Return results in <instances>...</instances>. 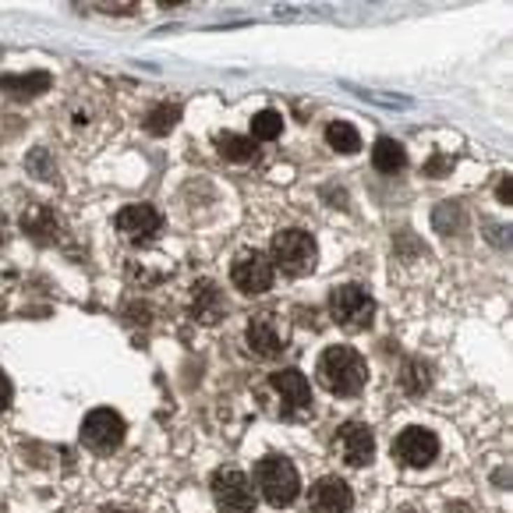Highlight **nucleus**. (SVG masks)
I'll return each mask as SVG.
<instances>
[{"instance_id":"nucleus-26","label":"nucleus","mask_w":513,"mask_h":513,"mask_svg":"<svg viewBox=\"0 0 513 513\" xmlns=\"http://www.w3.org/2000/svg\"><path fill=\"white\" fill-rule=\"evenodd\" d=\"M496 195H499V202H503V205H510V202H513V181H510V174H503V178H499Z\"/></svg>"},{"instance_id":"nucleus-12","label":"nucleus","mask_w":513,"mask_h":513,"mask_svg":"<svg viewBox=\"0 0 513 513\" xmlns=\"http://www.w3.org/2000/svg\"><path fill=\"white\" fill-rule=\"evenodd\" d=\"M113 223H117V231L128 234V238H149V234L159 231L163 219H159V212L152 205H124Z\"/></svg>"},{"instance_id":"nucleus-31","label":"nucleus","mask_w":513,"mask_h":513,"mask_svg":"<svg viewBox=\"0 0 513 513\" xmlns=\"http://www.w3.org/2000/svg\"><path fill=\"white\" fill-rule=\"evenodd\" d=\"M404 513H414V510H404Z\"/></svg>"},{"instance_id":"nucleus-1","label":"nucleus","mask_w":513,"mask_h":513,"mask_svg":"<svg viewBox=\"0 0 513 513\" xmlns=\"http://www.w3.org/2000/svg\"><path fill=\"white\" fill-rule=\"evenodd\" d=\"M315 375L333 396H358L368 382V365L354 347H329L322 351Z\"/></svg>"},{"instance_id":"nucleus-30","label":"nucleus","mask_w":513,"mask_h":513,"mask_svg":"<svg viewBox=\"0 0 513 513\" xmlns=\"http://www.w3.org/2000/svg\"><path fill=\"white\" fill-rule=\"evenodd\" d=\"M106 513H128V510H106Z\"/></svg>"},{"instance_id":"nucleus-13","label":"nucleus","mask_w":513,"mask_h":513,"mask_svg":"<svg viewBox=\"0 0 513 513\" xmlns=\"http://www.w3.org/2000/svg\"><path fill=\"white\" fill-rule=\"evenodd\" d=\"M245 336H248V347H252L259 358H276V354L283 351V336H280L273 315H259V319H252Z\"/></svg>"},{"instance_id":"nucleus-20","label":"nucleus","mask_w":513,"mask_h":513,"mask_svg":"<svg viewBox=\"0 0 513 513\" xmlns=\"http://www.w3.org/2000/svg\"><path fill=\"white\" fill-rule=\"evenodd\" d=\"M216 145H219V156L231 159V163H248L255 156V142L245 138V135H231V131H226V135L216 138Z\"/></svg>"},{"instance_id":"nucleus-21","label":"nucleus","mask_w":513,"mask_h":513,"mask_svg":"<svg viewBox=\"0 0 513 513\" xmlns=\"http://www.w3.org/2000/svg\"><path fill=\"white\" fill-rule=\"evenodd\" d=\"M432 219H435V231L446 234V238L461 234V231H464V223H468V216H464V209H461L457 202H442V205L435 209Z\"/></svg>"},{"instance_id":"nucleus-9","label":"nucleus","mask_w":513,"mask_h":513,"mask_svg":"<svg viewBox=\"0 0 513 513\" xmlns=\"http://www.w3.org/2000/svg\"><path fill=\"white\" fill-rule=\"evenodd\" d=\"M273 389L280 393V400H283V411L287 414H305L312 411V382L308 375H301L298 368H280L273 372Z\"/></svg>"},{"instance_id":"nucleus-27","label":"nucleus","mask_w":513,"mask_h":513,"mask_svg":"<svg viewBox=\"0 0 513 513\" xmlns=\"http://www.w3.org/2000/svg\"><path fill=\"white\" fill-rule=\"evenodd\" d=\"M442 170H446V159H442V156H435V159L425 166V174H442Z\"/></svg>"},{"instance_id":"nucleus-3","label":"nucleus","mask_w":513,"mask_h":513,"mask_svg":"<svg viewBox=\"0 0 513 513\" xmlns=\"http://www.w3.org/2000/svg\"><path fill=\"white\" fill-rule=\"evenodd\" d=\"M315 259H319V248L312 241L308 231H298V226H291V231H280L273 238V262L291 273V276H305L315 269Z\"/></svg>"},{"instance_id":"nucleus-23","label":"nucleus","mask_w":513,"mask_h":513,"mask_svg":"<svg viewBox=\"0 0 513 513\" xmlns=\"http://www.w3.org/2000/svg\"><path fill=\"white\" fill-rule=\"evenodd\" d=\"M280 131H283V117L276 110H259L255 117H252V142H273V138H280Z\"/></svg>"},{"instance_id":"nucleus-7","label":"nucleus","mask_w":513,"mask_h":513,"mask_svg":"<svg viewBox=\"0 0 513 513\" xmlns=\"http://www.w3.org/2000/svg\"><path fill=\"white\" fill-rule=\"evenodd\" d=\"M393 457L400 464H407V468H428L439 457V439H435V432H428L421 425H411V428H404L393 439Z\"/></svg>"},{"instance_id":"nucleus-2","label":"nucleus","mask_w":513,"mask_h":513,"mask_svg":"<svg viewBox=\"0 0 513 513\" xmlns=\"http://www.w3.org/2000/svg\"><path fill=\"white\" fill-rule=\"evenodd\" d=\"M255 485L269 506H291L301 492L298 468L287 457H276V453H269V457L255 464Z\"/></svg>"},{"instance_id":"nucleus-16","label":"nucleus","mask_w":513,"mask_h":513,"mask_svg":"<svg viewBox=\"0 0 513 513\" xmlns=\"http://www.w3.org/2000/svg\"><path fill=\"white\" fill-rule=\"evenodd\" d=\"M372 166L379 170V174H396V170H404L407 166L404 145L396 142V138H379L372 145Z\"/></svg>"},{"instance_id":"nucleus-22","label":"nucleus","mask_w":513,"mask_h":513,"mask_svg":"<svg viewBox=\"0 0 513 513\" xmlns=\"http://www.w3.org/2000/svg\"><path fill=\"white\" fill-rule=\"evenodd\" d=\"M178 121H181V106L163 103V106H156L149 117H145V131L149 135H170V131L178 128Z\"/></svg>"},{"instance_id":"nucleus-10","label":"nucleus","mask_w":513,"mask_h":513,"mask_svg":"<svg viewBox=\"0 0 513 513\" xmlns=\"http://www.w3.org/2000/svg\"><path fill=\"white\" fill-rule=\"evenodd\" d=\"M336 446H340V457H344L351 468H365V464H372V457H375V435H372V428L361 425V421L340 425Z\"/></svg>"},{"instance_id":"nucleus-4","label":"nucleus","mask_w":513,"mask_h":513,"mask_svg":"<svg viewBox=\"0 0 513 513\" xmlns=\"http://www.w3.org/2000/svg\"><path fill=\"white\" fill-rule=\"evenodd\" d=\"M329 315L344 329H368L372 315H375V301L358 283H344V287H336L329 294Z\"/></svg>"},{"instance_id":"nucleus-17","label":"nucleus","mask_w":513,"mask_h":513,"mask_svg":"<svg viewBox=\"0 0 513 513\" xmlns=\"http://www.w3.org/2000/svg\"><path fill=\"white\" fill-rule=\"evenodd\" d=\"M22 231L25 234H32L36 241H53V231H57V219H53V212L46 209V205H32L25 216H22Z\"/></svg>"},{"instance_id":"nucleus-5","label":"nucleus","mask_w":513,"mask_h":513,"mask_svg":"<svg viewBox=\"0 0 513 513\" xmlns=\"http://www.w3.org/2000/svg\"><path fill=\"white\" fill-rule=\"evenodd\" d=\"M212 499L223 513H252L255 510V492H252V482L245 471L238 468H216L212 471Z\"/></svg>"},{"instance_id":"nucleus-24","label":"nucleus","mask_w":513,"mask_h":513,"mask_svg":"<svg viewBox=\"0 0 513 513\" xmlns=\"http://www.w3.org/2000/svg\"><path fill=\"white\" fill-rule=\"evenodd\" d=\"M25 166H29V174H36V178H43V181L57 178V170H53V163H50V152H46V149H36V152L25 159Z\"/></svg>"},{"instance_id":"nucleus-18","label":"nucleus","mask_w":513,"mask_h":513,"mask_svg":"<svg viewBox=\"0 0 513 513\" xmlns=\"http://www.w3.org/2000/svg\"><path fill=\"white\" fill-rule=\"evenodd\" d=\"M400 386H404V393H407V396H425V393H428V386H432V368H428L421 358H411V361L404 365Z\"/></svg>"},{"instance_id":"nucleus-6","label":"nucleus","mask_w":513,"mask_h":513,"mask_svg":"<svg viewBox=\"0 0 513 513\" xmlns=\"http://www.w3.org/2000/svg\"><path fill=\"white\" fill-rule=\"evenodd\" d=\"M124 432H128L124 418L117 411H110V407H96L82 421V442L89 449H96V453H113L124 442Z\"/></svg>"},{"instance_id":"nucleus-19","label":"nucleus","mask_w":513,"mask_h":513,"mask_svg":"<svg viewBox=\"0 0 513 513\" xmlns=\"http://www.w3.org/2000/svg\"><path fill=\"white\" fill-rule=\"evenodd\" d=\"M326 142H329V149L344 152V156H351V152L361 149V135H358V128L347 124V121H333V124L326 128Z\"/></svg>"},{"instance_id":"nucleus-11","label":"nucleus","mask_w":513,"mask_h":513,"mask_svg":"<svg viewBox=\"0 0 513 513\" xmlns=\"http://www.w3.org/2000/svg\"><path fill=\"white\" fill-rule=\"evenodd\" d=\"M354 506V492L344 478H319L312 485V496H308V510L312 513H351Z\"/></svg>"},{"instance_id":"nucleus-15","label":"nucleus","mask_w":513,"mask_h":513,"mask_svg":"<svg viewBox=\"0 0 513 513\" xmlns=\"http://www.w3.org/2000/svg\"><path fill=\"white\" fill-rule=\"evenodd\" d=\"M50 75L46 71H29V75H4L0 78V89L15 99H32V96H43L50 92Z\"/></svg>"},{"instance_id":"nucleus-29","label":"nucleus","mask_w":513,"mask_h":513,"mask_svg":"<svg viewBox=\"0 0 513 513\" xmlns=\"http://www.w3.org/2000/svg\"><path fill=\"white\" fill-rule=\"evenodd\" d=\"M0 245H4V216H0Z\"/></svg>"},{"instance_id":"nucleus-28","label":"nucleus","mask_w":513,"mask_h":513,"mask_svg":"<svg viewBox=\"0 0 513 513\" xmlns=\"http://www.w3.org/2000/svg\"><path fill=\"white\" fill-rule=\"evenodd\" d=\"M449 513H471L468 503H449Z\"/></svg>"},{"instance_id":"nucleus-25","label":"nucleus","mask_w":513,"mask_h":513,"mask_svg":"<svg viewBox=\"0 0 513 513\" xmlns=\"http://www.w3.org/2000/svg\"><path fill=\"white\" fill-rule=\"evenodd\" d=\"M11 396H15V389H11V379L0 372V414H4L8 407H11Z\"/></svg>"},{"instance_id":"nucleus-8","label":"nucleus","mask_w":513,"mask_h":513,"mask_svg":"<svg viewBox=\"0 0 513 513\" xmlns=\"http://www.w3.org/2000/svg\"><path fill=\"white\" fill-rule=\"evenodd\" d=\"M273 276H276V269H273V262H269L262 252H245V255H238V262L231 266L234 287H238L241 294H248V298L266 294V291L273 287Z\"/></svg>"},{"instance_id":"nucleus-14","label":"nucleus","mask_w":513,"mask_h":513,"mask_svg":"<svg viewBox=\"0 0 513 513\" xmlns=\"http://www.w3.org/2000/svg\"><path fill=\"white\" fill-rule=\"evenodd\" d=\"M195 319L198 322H205V326H212V322H219L223 319V312H226V298H223V291L216 287V283H209V280H202V283H195Z\"/></svg>"}]
</instances>
